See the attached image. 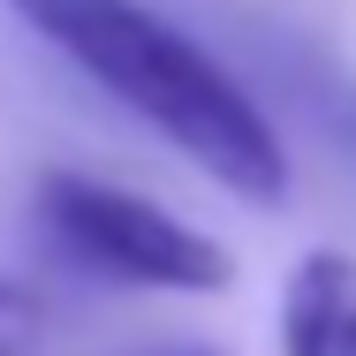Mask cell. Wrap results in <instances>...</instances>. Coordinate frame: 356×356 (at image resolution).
<instances>
[{"label":"cell","instance_id":"1","mask_svg":"<svg viewBox=\"0 0 356 356\" xmlns=\"http://www.w3.org/2000/svg\"><path fill=\"white\" fill-rule=\"evenodd\" d=\"M8 8L99 91H114L137 122H152L182 159H197L220 190L250 205L288 197V152L273 122L197 38H182L137 0H8Z\"/></svg>","mask_w":356,"mask_h":356},{"label":"cell","instance_id":"2","mask_svg":"<svg viewBox=\"0 0 356 356\" xmlns=\"http://www.w3.org/2000/svg\"><path fill=\"white\" fill-rule=\"evenodd\" d=\"M38 227L54 250L83 273H106L122 288H167V296H213L235 281V258L205 227L159 213L137 190L91 182V175H46L38 182Z\"/></svg>","mask_w":356,"mask_h":356},{"label":"cell","instance_id":"3","mask_svg":"<svg viewBox=\"0 0 356 356\" xmlns=\"http://www.w3.org/2000/svg\"><path fill=\"white\" fill-rule=\"evenodd\" d=\"M281 349L288 356H356V258L311 250L281 296Z\"/></svg>","mask_w":356,"mask_h":356},{"label":"cell","instance_id":"4","mask_svg":"<svg viewBox=\"0 0 356 356\" xmlns=\"http://www.w3.org/2000/svg\"><path fill=\"white\" fill-rule=\"evenodd\" d=\"M38 349H46V303L0 273V356H38Z\"/></svg>","mask_w":356,"mask_h":356},{"label":"cell","instance_id":"5","mask_svg":"<svg viewBox=\"0 0 356 356\" xmlns=\"http://www.w3.org/2000/svg\"><path fill=\"white\" fill-rule=\"evenodd\" d=\"M318 114H326V129L341 137V152L356 159V83H334V76H318Z\"/></svg>","mask_w":356,"mask_h":356}]
</instances>
